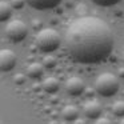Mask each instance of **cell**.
<instances>
[{
  "instance_id": "obj_1",
  "label": "cell",
  "mask_w": 124,
  "mask_h": 124,
  "mask_svg": "<svg viewBox=\"0 0 124 124\" xmlns=\"http://www.w3.org/2000/svg\"><path fill=\"white\" fill-rule=\"evenodd\" d=\"M64 43L68 55L75 62L93 64L111 55L113 33L104 20L95 16H83L68 25Z\"/></svg>"
},
{
  "instance_id": "obj_2",
  "label": "cell",
  "mask_w": 124,
  "mask_h": 124,
  "mask_svg": "<svg viewBox=\"0 0 124 124\" xmlns=\"http://www.w3.org/2000/svg\"><path fill=\"white\" fill-rule=\"evenodd\" d=\"M35 44L40 52L51 54L60 47V35L52 28H44L38 32L35 38Z\"/></svg>"
},
{
  "instance_id": "obj_3",
  "label": "cell",
  "mask_w": 124,
  "mask_h": 124,
  "mask_svg": "<svg viewBox=\"0 0 124 124\" xmlns=\"http://www.w3.org/2000/svg\"><path fill=\"white\" fill-rule=\"evenodd\" d=\"M119 87H120V84H119L117 78L109 72L101 73L95 80L96 92L104 97H111L113 95H116V92L119 91Z\"/></svg>"
},
{
  "instance_id": "obj_4",
  "label": "cell",
  "mask_w": 124,
  "mask_h": 124,
  "mask_svg": "<svg viewBox=\"0 0 124 124\" xmlns=\"http://www.w3.org/2000/svg\"><path fill=\"white\" fill-rule=\"evenodd\" d=\"M6 35L14 43H20L23 41L28 35V27L22 20H12L6 27Z\"/></svg>"
},
{
  "instance_id": "obj_5",
  "label": "cell",
  "mask_w": 124,
  "mask_h": 124,
  "mask_svg": "<svg viewBox=\"0 0 124 124\" xmlns=\"http://www.w3.org/2000/svg\"><path fill=\"white\" fill-rule=\"evenodd\" d=\"M16 62V54L12 49H0V71L1 72H8V71L14 70Z\"/></svg>"
},
{
  "instance_id": "obj_6",
  "label": "cell",
  "mask_w": 124,
  "mask_h": 124,
  "mask_svg": "<svg viewBox=\"0 0 124 124\" xmlns=\"http://www.w3.org/2000/svg\"><path fill=\"white\" fill-rule=\"evenodd\" d=\"M65 89H67V92L70 95H72V96H79V95H81L84 92L85 85H84V81L81 80L80 78L72 76V78H70L65 81Z\"/></svg>"
},
{
  "instance_id": "obj_7",
  "label": "cell",
  "mask_w": 124,
  "mask_h": 124,
  "mask_svg": "<svg viewBox=\"0 0 124 124\" xmlns=\"http://www.w3.org/2000/svg\"><path fill=\"white\" fill-rule=\"evenodd\" d=\"M24 1L28 3V6H31L35 9L46 11V9H51L57 7L63 0H24Z\"/></svg>"
},
{
  "instance_id": "obj_8",
  "label": "cell",
  "mask_w": 124,
  "mask_h": 124,
  "mask_svg": "<svg viewBox=\"0 0 124 124\" xmlns=\"http://www.w3.org/2000/svg\"><path fill=\"white\" fill-rule=\"evenodd\" d=\"M101 111H103V108L100 105V103L95 101V100H91V101H88L84 105L83 112L88 119H97L101 115Z\"/></svg>"
},
{
  "instance_id": "obj_9",
  "label": "cell",
  "mask_w": 124,
  "mask_h": 124,
  "mask_svg": "<svg viewBox=\"0 0 124 124\" xmlns=\"http://www.w3.org/2000/svg\"><path fill=\"white\" fill-rule=\"evenodd\" d=\"M44 73V67L40 63H32L27 68V76L32 80H39Z\"/></svg>"
},
{
  "instance_id": "obj_10",
  "label": "cell",
  "mask_w": 124,
  "mask_h": 124,
  "mask_svg": "<svg viewBox=\"0 0 124 124\" xmlns=\"http://www.w3.org/2000/svg\"><path fill=\"white\" fill-rule=\"evenodd\" d=\"M62 117L65 121H73L79 117V109L75 105H65L62 111Z\"/></svg>"
},
{
  "instance_id": "obj_11",
  "label": "cell",
  "mask_w": 124,
  "mask_h": 124,
  "mask_svg": "<svg viewBox=\"0 0 124 124\" xmlns=\"http://www.w3.org/2000/svg\"><path fill=\"white\" fill-rule=\"evenodd\" d=\"M43 89L47 92V93H55V92L59 91L60 88V83L56 78H47L46 80L43 81Z\"/></svg>"
},
{
  "instance_id": "obj_12",
  "label": "cell",
  "mask_w": 124,
  "mask_h": 124,
  "mask_svg": "<svg viewBox=\"0 0 124 124\" xmlns=\"http://www.w3.org/2000/svg\"><path fill=\"white\" fill-rule=\"evenodd\" d=\"M12 15V7L7 1H0V23L7 22Z\"/></svg>"
},
{
  "instance_id": "obj_13",
  "label": "cell",
  "mask_w": 124,
  "mask_h": 124,
  "mask_svg": "<svg viewBox=\"0 0 124 124\" xmlns=\"http://www.w3.org/2000/svg\"><path fill=\"white\" fill-rule=\"evenodd\" d=\"M112 113L117 117L124 116V101H116L112 105Z\"/></svg>"
},
{
  "instance_id": "obj_14",
  "label": "cell",
  "mask_w": 124,
  "mask_h": 124,
  "mask_svg": "<svg viewBox=\"0 0 124 124\" xmlns=\"http://www.w3.org/2000/svg\"><path fill=\"white\" fill-rule=\"evenodd\" d=\"M56 64H57V62H56V59H55L54 56H46L41 65H43V67H46L47 70H52V68L56 67Z\"/></svg>"
},
{
  "instance_id": "obj_15",
  "label": "cell",
  "mask_w": 124,
  "mask_h": 124,
  "mask_svg": "<svg viewBox=\"0 0 124 124\" xmlns=\"http://www.w3.org/2000/svg\"><path fill=\"white\" fill-rule=\"evenodd\" d=\"M91 1L100 7H112L115 4H117L119 1H121V0H91Z\"/></svg>"
},
{
  "instance_id": "obj_16",
  "label": "cell",
  "mask_w": 124,
  "mask_h": 124,
  "mask_svg": "<svg viewBox=\"0 0 124 124\" xmlns=\"http://www.w3.org/2000/svg\"><path fill=\"white\" fill-rule=\"evenodd\" d=\"M24 3H25L24 0H12V1H11V7L19 9V8H22V7L24 6Z\"/></svg>"
},
{
  "instance_id": "obj_17",
  "label": "cell",
  "mask_w": 124,
  "mask_h": 124,
  "mask_svg": "<svg viewBox=\"0 0 124 124\" xmlns=\"http://www.w3.org/2000/svg\"><path fill=\"white\" fill-rule=\"evenodd\" d=\"M24 81H25L24 75H22V73H17V75H15V83H17V84H23Z\"/></svg>"
},
{
  "instance_id": "obj_18",
  "label": "cell",
  "mask_w": 124,
  "mask_h": 124,
  "mask_svg": "<svg viewBox=\"0 0 124 124\" xmlns=\"http://www.w3.org/2000/svg\"><path fill=\"white\" fill-rule=\"evenodd\" d=\"M95 124H112L108 119H105V117H97V120H96V123Z\"/></svg>"
},
{
  "instance_id": "obj_19",
  "label": "cell",
  "mask_w": 124,
  "mask_h": 124,
  "mask_svg": "<svg viewBox=\"0 0 124 124\" xmlns=\"http://www.w3.org/2000/svg\"><path fill=\"white\" fill-rule=\"evenodd\" d=\"M73 124H85V120H83V119H75L73 120Z\"/></svg>"
},
{
  "instance_id": "obj_20",
  "label": "cell",
  "mask_w": 124,
  "mask_h": 124,
  "mask_svg": "<svg viewBox=\"0 0 124 124\" xmlns=\"http://www.w3.org/2000/svg\"><path fill=\"white\" fill-rule=\"evenodd\" d=\"M119 75H120V78H124V68H121V70L119 71Z\"/></svg>"
},
{
  "instance_id": "obj_21",
  "label": "cell",
  "mask_w": 124,
  "mask_h": 124,
  "mask_svg": "<svg viewBox=\"0 0 124 124\" xmlns=\"http://www.w3.org/2000/svg\"><path fill=\"white\" fill-rule=\"evenodd\" d=\"M49 124H59L57 121H55V120H52V121H49Z\"/></svg>"
},
{
  "instance_id": "obj_22",
  "label": "cell",
  "mask_w": 124,
  "mask_h": 124,
  "mask_svg": "<svg viewBox=\"0 0 124 124\" xmlns=\"http://www.w3.org/2000/svg\"><path fill=\"white\" fill-rule=\"evenodd\" d=\"M120 124H124V119H123V120H121V121H120Z\"/></svg>"
},
{
  "instance_id": "obj_23",
  "label": "cell",
  "mask_w": 124,
  "mask_h": 124,
  "mask_svg": "<svg viewBox=\"0 0 124 124\" xmlns=\"http://www.w3.org/2000/svg\"><path fill=\"white\" fill-rule=\"evenodd\" d=\"M123 62H124V55H123Z\"/></svg>"
}]
</instances>
